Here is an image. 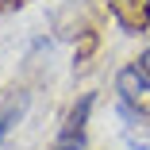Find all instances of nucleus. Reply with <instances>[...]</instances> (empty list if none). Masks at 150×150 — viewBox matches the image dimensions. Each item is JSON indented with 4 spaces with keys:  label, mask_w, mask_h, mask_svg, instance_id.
Wrapping results in <instances>:
<instances>
[{
    "label": "nucleus",
    "mask_w": 150,
    "mask_h": 150,
    "mask_svg": "<svg viewBox=\"0 0 150 150\" xmlns=\"http://www.w3.org/2000/svg\"><path fill=\"white\" fill-rule=\"evenodd\" d=\"M16 119H19V108H16V104H8L4 112H0V146H4V139H8V131L16 127Z\"/></svg>",
    "instance_id": "20e7f679"
},
{
    "label": "nucleus",
    "mask_w": 150,
    "mask_h": 150,
    "mask_svg": "<svg viewBox=\"0 0 150 150\" xmlns=\"http://www.w3.org/2000/svg\"><path fill=\"white\" fill-rule=\"evenodd\" d=\"M50 150H85V139H58Z\"/></svg>",
    "instance_id": "39448f33"
},
{
    "label": "nucleus",
    "mask_w": 150,
    "mask_h": 150,
    "mask_svg": "<svg viewBox=\"0 0 150 150\" xmlns=\"http://www.w3.org/2000/svg\"><path fill=\"white\" fill-rule=\"evenodd\" d=\"M135 62H139V66H142V69H146V73H150V42H146V46H142V54H139V58H135Z\"/></svg>",
    "instance_id": "423d86ee"
},
{
    "label": "nucleus",
    "mask_w": 150,
    "mask_h": 150,
    "mask_svg": "<svg viewBox=\"0 0 150 150\" xmlns=\"http://www.w3.org/2000/svg\"><path fill=\"white\" fill-rule=\"evenodd\" d=\"M112 16L127 35H139L150 27V0H112Z\"/></svg>",
    "instance_id": "7ed1b4c3"
},
{
    "label": "nucleus",
    "mask_w": 150,
    "mask_h": 150,
    "mask_svg": "<svg viewBox=\"0 0 150 150\" xmlns=\"http://www.w3.org/2000/svg\"><path fill=\"white\" fill-rule=\"evenodd\" d=\"M115 96L150 119V73H146L139 62L119 66V73H115Z\"/></svg>",
    "instance_id": "f257e3e1"
},
{
    "label": "nucleus",
    "mask_w": 150,
    "mask_h": 150,
    "mask_svg": "<svg viewBox=\"0 0 150 150\" xmlns=\"http://www.w3.org/2000/svg\"><path fill=\"white\" fill-rule=\"evenodd\" d=\"M93 108H96V93H81V96L69 104V112H66V119H62V131H58V139H85Z\"/></svg>",
    "instance_id": "f03ea898"
}]
</instances>
